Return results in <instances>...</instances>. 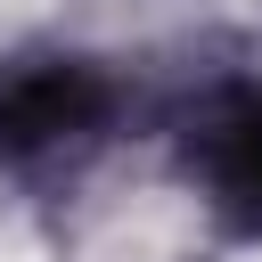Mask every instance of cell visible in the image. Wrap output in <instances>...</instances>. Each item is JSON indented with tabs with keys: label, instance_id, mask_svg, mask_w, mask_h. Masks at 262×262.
Returning a JSON list of instances; mask_svg holds the SVG:
<instances>
[{
	"label": "cell",
	"instance_id": "obj_2",
	"mask_svg": "<svg viewBox=\"0 0 262 262\" xmlns=\"http://www.w3.org/2000/svg\"><path fill=\"white\" fill-rule=\"evenodd\" d=\"M205 180H213V205L246 229H262V98H229L213 123H205Z\"/></svg>",
	"mask_w": 262,
	"mask_h": 262
},
{
	"label": "cell",
	"instance_id": "obj_1",
	"mask_svg": "<svg viewBox=\"0 0 262 262\" xmlns=\"http://www.w3.org/2000/svg\"><path fill=\"white\" fill-rule=\"evenodd\" d=\"M106 123V82L90 66H16L0 74V156H66Z\"/></svg>",
	"mask_w": 262,
	"mask_h": 262
}]
</instances>
